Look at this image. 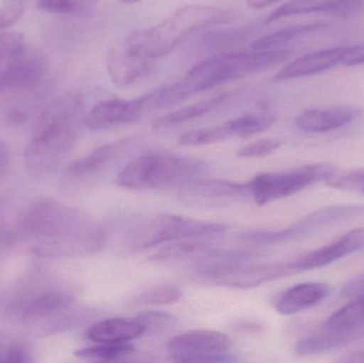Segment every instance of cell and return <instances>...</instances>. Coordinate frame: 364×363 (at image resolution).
Wrapping results in <instances>:
<instances>
[{"label":"cell","instance_id":"ba28073f","mask_svg":"<svg viewBox=\"0 0 364 363\" xmlns=\"http://www.w3.org/2000/svg\"><path fill=\"white\" fill-rule=\"evenodd\" d=\"M224 224L197 221L181 215L162 213L139 228L132 237V247L140 251L188 239H205L226 234Z\"/></svg>","mask_w":364,"mask_h":363},{"label":"cell","instance_id":"f546056e","mask_svg":"<svg viewBox=\"0 0 364 363\" xmlns=\"http://www.w3.org/2000/svg\"><path fill=\"white\" fill-rule=\"evenodd\" d=\"M134 352V345L129 342L124 343H97L91 347H85L76 352L77 357L98 362H113L125 356L132 355Z\"/></svg>","mask_w":364,"mask_h":363},{"label":"cell","instance_id":"d590c367","mask_svg":"<svg viewBox=\"0 0 364 363\" xmlns=\"http://www.w3.org/2000/svg\"><path fill=\"white\" fill-rule=\"evenodd\" d=\"M136 319L143 324L146 332H164L176 324L174 315L161 311H143L136 315Z\"/></svg>","mask_w":364,"mask_h":363},{"label":"cell","instance_id":"8992f818","mask_svg":"<svg viewBox=\"0 0 364 363\" xmlns=\"http://www.w3.org/2000/svg\"><path fill=\"white\" fill-rule=\"evenodd\" d=\"M205 170L207 164L201 160L170 153H145L119 170L115 185L129 190L168 189L181 187Z\"/></svg>","mask_w":364,"mask_h":363},{"label":"cell","instance_id":"ac0fdd59","mask_svg":"<svg viewBox=\"0 0 364 363\" xmlns=\"http://www.w3.org/2000/svg\"><path fill=\"white\" fill-rule=\"evenodd\" d=\"M252 256L244 251H223L216 249L211 243H205L200 239H188V240L175 241L168 243L159 251L149 258L153 262H179L190 260H239L241 258Z\"/></svg>","mask_w":364,"mask_h":363},{"label":"cell","instance_id":"e0dca14e","mask_svg":"<svg viewBox=\"0 0 364 363\" xmlns=\"http://www.w3.org/2000/svg\"><path fill=\"white\" fill-rule=\"evenodd\" d=\"M156 59L145 57L125 44L113 47L107 55V68L113 85L130 87L149 75L155 66Z\"/></svg>","mask_w":364,"mask_h":363},{"label":"cell","instance_id":"4fadbf2b","mask_svg":"<svg viewBox=\"0 0 364 363\" xmlns=\"http://www.w3.org/2000/svg\"><path fill=\"white\" fill-rule=\"evenodd\" d=\"M48 70L42 51L23 43L12 53L0 72V90L6 93H23L40 85Z\"/></svg>","mask_w":364,"mask_h":363},{"label":"cell","instance_id":"836d02e7","mask_svg":"<svg viewBox=\"0 0 364 363\" xmlns=\"http://www.w3.org/2000/svg\"><path fill=\"white\" fill-rule=\"evenodd\" d=\"M248 34V29L213 30L205 34L203 44L213 49L225 48L229 45L235 44L243 40L244 38H247Z\"/></svg>","mask_w":364,"mask_h":363},{"label":"cell","instance_id":"1f68e13d","mask_svg":"<svg viewBox=\"0 0 364 363\" xmlns=\"http://www.w3.org/2000/svg\"><path fill=\"white\" fill-rule=\"evenodd\" d=\"M97 0H38L41 10L57 14L82 15L95 6Z\"/></svg>","mask_w":364,"mask_h":363},{"label":"cell","instance_id":"d6a6232c","mask_svg":"<svg viewBox=\"0 0 364 363\" xmlns=\"http://www.w3.org/2000/svg\"><path fill=\"white\" fill-rule=\"evenodd\" d=\"M325 183L333 189L364 194V168L336 172Z\"/></svg>","mask_w":364,"mask_h":363},{"label":"cell","instance_id":"7a4b0ae2","mask_svg":"<svg viewBox=\"0 0 364 363\" xmlns=\"http://www.w3.org/2000/svg\"><path fill=\"white\" fill-rule=\"evenodd\" d=\"M83 108V96L77 92L62 94L47 104L36 119L25 151L28 170L46 174L61 163L78 139Z\"/></svg>","mask_w":364,"mask_h":363},{"label":"cell","instance_id":"ab89813d","mask_svg":"<svg viewBox=\"0 0 364 363\" xmlns=\"http://www.w3.org/2000/svg\"><path fill=\"white\" fill-rule=\"evenodd\" d=\"M364 293V275L350 279L343 288V294L346 296H358Z\"/></svg>","mask_w":364,"mask_h":363},{"label":"cell","instance_id":"ffe728a7","mask_svg":"<svg viewBox=\"0 0 364 363\" xmlns=\"http://www.w3.org/2000/svg\"><path fill=\"white\" fill-rule=\"evenodd\" d=\"M363 6V0H291L274 10L267 16V23H274L293 15L310 13H329L346 18L358 14Z\"/></svg>","mask_w":364,"mask_h":363},{"label":"cell","instance_id":"2e32d148","mask_svg":"<svg viewBox=\"0 0 364 363\" xmlns=\"http://www.w3.org/2000/svg\"><path fill=\"white\" fill-rule=\"evenodd\" d=\"M364 249V228H356L331 244L310 251L289 262L293 274L316 270L329 266L342 258L348 257Z\"/></svg>","mask_w":364,"mask_h":363},{"label":"cell","instance_id":"3957f363","mask_svg":"<svg viewBox=\"0 0 364 363\" xmlns=\"http://www.w3.org/2000/svg\"><path fill=\"white\" fill-rule=\"evenodd\" d=\"M240 16L233 9L211 6H186L149 29L132 32L124 44L136 53L158 59L174 50L199 30L228 25Z\"/></svg>","mask_w":364,"mask_h":363},{"label":"cell","instance_id":"6da1fadb","mask_svg":"<svg viewBox=\"0 0 364 363\" xmlns=\"http://www.w3.org/2000/svg\"><path fill=\"white\" fill-rule=\"evenodd\" d=\"M32 253L41 257H82L104 249L107 232L95 220L72 207L43 200L29 209L21 223Z\"/></svg>","mask_w":364,"mask_h":363},{"label":"cell","instance_id":"4316f807","mask_svg":"<svg viewBox=\"0 0 364 363\" xmlns=\"http://www.w3.org/2000/svg\"><path fill=\"white\" fill-rule=\"evenodd\" d=\"M231 138H235V136L228 121L215 127L186 131L179 136L177 144L184 147L201 146V145L215 144Z\"/></svg>","mask_w":364,"mask_h":363},{"label":"cell","instance_id":"484cf974","mask_svg":"<svg viewBox=\"0 0 364 363\" xmlns=\"http://www.w3.org/2000/svg\"><path fill=\"white\" fill-rule=\"evenodd\" d=\"M226 99V94L213 96V97L205 98L200 102H195L193 104L183 107L174 112L168 113L154 121L153 127L156 129L162 128L173 127L186 121H192L197 117L207 114L210 111L214 110L223 104Z\"/></svg>","mask_w":364,"mask_h":363},{"label":"cell","instance_id":"7402d4cb","mask_svg":"<svg viewBox=\"0 0 364 363\" xmlns=\"http://www.w3.org/2000/svg\"><path fill=\"white\" fill-rule=\"evenodd\" d=\"M363 336L364 330L331 327L324 324L318 332L301 338L295 345V353L301 357L326 353L331 350L350 345Z\"/></svg>","mask_w":364,"mask_h":363},{"label":"cell","instance_id":"f1b7e54d","mask_svg":"<svg viewBox=\"0 0 364 363\" xmlns=\"http://www.w3.org/2000/svg\"><path fill=\"white\" fill-rule=\"evenodd\" d=\"M325 325L364 330V293L356 296L350 304L336 311L325 322Z\"/></svg>","mask_w":364,"mask_h":363},{"label":"cell","instance_id":"ee69618b","mask_svg":"<svg viewBox=\"0 0 364 363\" xmlns=\"http://www.w3.org/2000/svg\"><path fill=\"white\" fill-rule=\"evenodd\" d=\"M278 1H282V0H247V6L248 8L259 10V9L267 8Z\"/></svg>","mask_w":364,"mask_h":363},{"label":"cell","instance_id":"60d3db41","mask_svg":"<svg viewBox=\"0 0 364 363\" xmlns=\"http://www.w3.org/2000/svg\"><path fill=\"white\" fill-rule=\"evenodd\" d=\"M12 239V232L9 229L8 223H6L2 213L0 212V249H4L9 243H11Z\"/></svg>","mask_w":364,"mask_h":363},{"label":"cell","instance_id":"9a60e30c","mask_svg":"<svg viewBox=\"0 0 364 363\" xmlns=\"http://www.w3.org/2000/svg\"><path fill=\"white\" fill-rule=\"evenodd\" d=\"M363 51V45H350V46L333 47V48L308 53L284 66L274 76L273 80H290V79L303 78V77L321 74V72L333 70L341 64H346L350 58Z\"/></svg>","mask_w":364,"mask_h":363},{"label":"cell","instance_id":"d4e9b609","mask_svg":"<svg viewBox=\"0 0 364 363\" xmlns=\"http://www.w3.org/2000/svg\"><path fill=\"white\" fill-rule=\"evenodd\" d=\"M328 28L327 23H308V25L293 26V27L284 28V29L278 30L273 33L267 34L262 38H257L250 44V48L252 50H274V49H282L286 45L309 36V34L316 33L321 30Z\"/></svg>","mask_w":364,"mask_h":363},{"label":"cell","instance_id":"9c48e42d","mask_svg":"<svg viewBox=\"0 0 364 363\" xmlns=\"http://www.w3.org/2000/svg\"><path fill=\"white\" fill-rule=\"evenodd\" d=\"M364 215V205H333L318 209L297 223L282 230H255L242 234V239L255 244H279L314 236L326 228Z\"/></svg>","mask_w":364,"mask_h":363},{"label":"cell","instance_id":"4dcf8cb0","mask_svg":"<svg viewBox=\"0 0 364 363\" xmlns=\"http://www.w3.org/2000/svg\"><path fill=\"white\" fill-rule=\"evenodd\" d=\"M182 298L181 290L176 286L164 285L151 288L136 296L132 300V305L140 306H160V305L175 304Z\"/></svg>","mask_w":364,"mask_h":363},{"label":"cell","instance_id":"e575fe53","mask_svg":"<svg viewBox=\"0 0 364 363\" xmlns=\"http://www.w3.org/2000/svg\"><path fill=\"white\" fill-rule=\"evenodd\" d=\"M30 362L27 347L16 339L0 332V362Z\"/></svg>","mask_w":364,"mask_h":363},{"label":"cell","instance_id":"f35d334b","mask_svg":"<svg viewBox=\"0 0 364 363\" xmlns=\"http://www.w3.org/2000/svg\"><path fill=\"white\" fill-rule=\"evenodd\" d=\"M25 6L23 1H13L0 8V29H6L18 21L23 16Z\"/></svg>","mask_w":364,"mask_h":363},{"label":"cell","instance_id":"bcb514c9","mask_svg":"<svg viewBox=\"0 0 364 363\" xmlns=\"http://www.w3.org/2000/svg\"><path fill=\"white\" fill-rule=\"evenodd\" d=\"M344 65H364V51L363 53H358V55H354V57L350 58V59H348V61L346 62V64H344Z\"/></svg>","mask_w":364,"mask_h":363},{"label":"cell","instance_id":"277c9868","mask_svg":"<svg viewBox=\"0 0 364 363\" xmlns=\"http://www.w3.org/2000/svg\"><path fill=\"white\" fill-rule=\"evenodd\" d=\"M290 55V50L282 48L216 53L193 66L182 80L174 83L175 93L184 102L195 94L274 67L288 60Z\"/></svg>","mask_w":364,"mask_h":363},{"label":"cell","instance_id":"7c38bea8","mask_svg":"<svg viewBox=\"0 0 364 363\" xmlns=\"http://www.w3.org/2000/svg\"><path fill=\"white\" fill-rule=\"evenodd\" d=\"M248 194L247 183H233L220 178H195L179 187V198L188 208L218 210L226 208Z\"/></svg>","mask_w":364,"mask_h":363},{"label":"cell","instance_id":"603a6c76","mask_svg":"<svg viewBox=\"0 0 364 363\" xmlns=\"http://www.w3.org/2000/svg\"><path fill=\"white\" fill-rule=\"evenodd\" d=\"M146 332L143 324L136 318H110L92 324L85 337L95 343L130 342Z\"/></svg>","mask_w":364,"mask_h":363},{"label":"cell","instance_id":"52a82bcc","mask_svg":"<svg viewBox=\"0 0 364 363\" xmlns=\"http://www.w3.org/2000/svg\"><path fill=\"white\" fill-rule=\"evenodd\" d=\"M337 172L329 163H312L282 172L262 173L247 183L248 194L257 205L269 204L294 195L316 183L326 181Z\"/></svg>","mask_w":364,"mask_h":363},{"label":"cell","instance_id":"44dd1931","mask_svg":"<svg viewBox=\"0 0 364 363\" xmlns=\"http://www.w3.org/2000/svg\"><path fill=\"white\" fill-rule=\"evenodd\" d=\"M361 111L354 107H328L304 111L295 119L301 131L324 134L346 127L360 117Z\"/></svg>","mask_w":364,"mask_h":363},{"label":"cell","instance_id":"30bf717a","mask_svg":"<svg viewBox=\"0 0 364 363\" xmlns=\"http://www.w3.org/2000/svg\"><path fill=\"white\" fill-rule=\"evenodd\" d=\"M197 277L222 287L232 289H252L282 277L293 275L289 262L286 264H247L237 260L203 264L196 269Z\"/></svg>","mask_w":364,"mask_h":363},{"label":"cell","instance_id":"5b68a950","mask_svg":"<svg viewBox=\"0 0 364 363\" xmlns=\"http://www.w3.org/2000/svg\"><path fill=\"white\" fill-rule=\"evenodd\" d=\"M74 303L75 296L68 290L32 278L10 294L6 311L12 319L23 323L46 322L60 328L80 321V313L70 310Z\"/></svg>","mask_w":364,"mask_h":363},{"label":"cell","instance_id":"7dc6e473","mask_svg":"<svg viewBox=\"0 0 364 363\" xmlns=\"http://www.w3.org/2000/svg\"><path fill=\"white\" fill-rule=\"evenodd\" d=\"M123 4H136V2L142 1V0H121Z\"/></svg>","mask_w":364,"mask_h":363},{"label":"cell","instance_id":"8d00e7d4","mask_svg":"<svg viewBox=\"0 0 364 363\" xmlns=\"http://www.w3.org/2000/svg\"><path fill=\"white\" fill-rule=\"evenodd\" d=\"M282 142L276 138H265L246 145L237 151V156L243 159L261 158L271 155L282 147Z\"/></svg>","mask_w":364,"mask_h":363},{"label":"cell","instance_id":"8fae6325","mask_svg":"<svg viewBox=\"0 0 364 363\" xmlns=\"http://www.w3.org/2000/svg\"><path fill=\"white\" fill-rule=\"evenodd\" d=\"M231 349L230 338L215 330H190L168 343V354L177 362H230Z\"/></svg>","mask_w":364,"mask_h":363},{"label":"cell","instance_id":"f6af8a7d","mask_svg":"<svg viewBox=\"0 0 364 363\" xmlns=\"http://www.w3.org/2000/svg\"><path fill=\"white\" fill-rule=\"evenodd\" d=\"M237 330H240V332H259L262 330V326H261L260 323H250V322H246V323L237 324Z\"/></svg>","mask_w":364,"mask_h":363},{"label":"cell","instance_id":"7bdbcfd3","mask_svg":"<svg viewBox=\"0 0 364 363\" xmlns=\"http://www.w3.org/2000/svg\"><path fill=\"white\" fill-rule=\"evenodd\" d=\"M27 113L21 110L11 111L8 115L9 121H10V123L14 124V125H19V124L25 123V121H27Z\"/></svg>","mask_w":364,"mask_h":363},{"label":"cell","instance_id":"83f0119b","mask_svg":"<svg viewBox=\"0 0 364 363\" xmlns=\"http://www.w3.org/2000/svg\"><path fill=\"white\" fill-rule=\"evenodd\" d=\"M277 121V115L272 112L247 113L235 119H230L235 138H246L265 131Z\"/></svg>","mask_w":364,"mask_h":363},{"label":"cell","instance_id":"5bb4252c","mask_svg":"<svg viewBox=\"0 0 364 363\" xmlns=\"http://www.w3.org/2000/svg\"><path fill=\"white\" fill-rule=\"evenodd\" d=\"M153 92L134 100L113 99L97 102L83 117V124L91 130H104L114 126L138 121L147 109L151 108Z\"/></svg>","mask_w":364,"mask_h":363},{"label":"cell","instance_id":"cb8c5ba5","mask_svg":"<svg viewBox=\"0 0 364 363\" xmlns=\"http://www.w3.org/2000/svg\"><path fill=\"white\" fill-rule=\"evenodd\" d=\"M132 143H134V140L132 138H124L102 145V146L94 149L85 157L73 162L68 166V175L79 178V177L91 176V175L96 174L127 153Z\"/></svg>","mask_w":364,"mask_h":363},{"label":"cell","instance_id":"74e56055","mask_svg":"<svg viewBox=\"0 0 364 363\" xmlns=\"http://www.w3.org/2000/svg\"><path fill=\"white\" fill-rule=\"evenodd\" d=\"M23 44V36L16 32L0 33V67L6 64L9 58Z\"/></svg>","mask_w":364,"mask_h":363},{"label":"cell","instance_id":"b9f144b4","mask_svg":"<svg viewBox=\"0 0 364 363\" xmlns=\"http://www.w3.org/2000/svg\"><path fill=\"white\" fill-rule=\"evenodd\" d=\"M9 166V151L6 145L0 142V178L6 175Z\"/></svg>","mask_w":364,"mask_h":363},{"label":"cell","instance_id":"d6986e66","mask_svg":"<svg viewBox=\"0 0 364 363\" xmlns=\"http://www.w3.org/2000/svg\"><path fill=\"white\" fill-rule=\"evenodd\" d=\"M331 286L325 283H297L273 296V308L282 315H292L320 304L331 294Z\"/></svg>","mask_w":364,"mask_h":363}]
</instances>
